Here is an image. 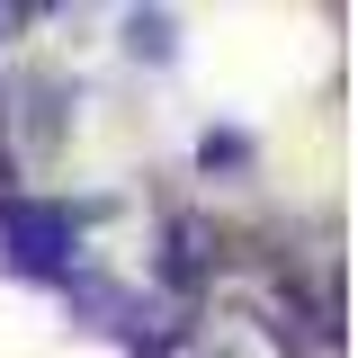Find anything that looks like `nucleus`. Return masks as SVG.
I'll return each instance as SVG.
<instances>
[{
  "label": "nucleus",
  "instance_id": "obj_1",
  "mask_svg": "<svg viewBox=\"0 0 358 358\" xmlns=\"http://www.w3.org/2000/svg\"><path fill=\"white\" fill-rule=\"evenodd\" d=\"M0 224H9V242H18V260H27V268H54V260H63V242H72V224L54 215V206H9Z\"/></svg>",
  "mask_w": 358,
  "mask_h": 358
}]
</instances>
